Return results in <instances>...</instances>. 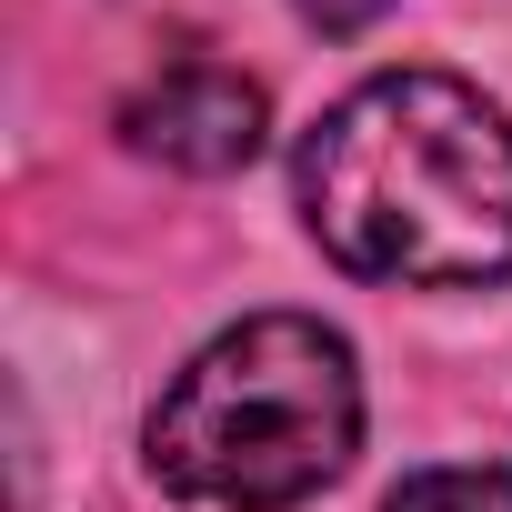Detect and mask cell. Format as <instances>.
I'll use <instances>...</instances> for the list:
<instances>
[{
  "label": "cell",
  "instance_id": "6da1fadb",
  "mask_svg": "<svg viewBox=\"0 0 512 512\" xmlns=\"http://www.w3.org/2000/svg\"><path fill=\"white\" fill-rule=\"evenodd\" d=\"M302 221L362 282L472 292L512 272V121L452 71H382L302 131Z\"/></svg>",
  "mask_w": 512,
  "mask_h": 512
},
{
  "label": "cell",
  "instance_id": "7a4b0ae2",
  "mask_svg": "<svg viewBox=\"0 0 512 512\" xmlns=\"http://www.w3.org/2000/svg\"><path fill=\"white\" fill-rule=\"evenodd\" d=\"M151 482L211 512H292L362 452L352 342L312 312H251L151 402Z\"/></svg>",
  "mask_w": 512,
  "mask_h": 512
},
{
  "label": "cell",
  "instance_id": "3957f363",
  "mask_svg": "<svg viewBox=\"0 0 512 512\" xmlns=\"http://www.w3.org/2000/svg\"><path fill=\"white\" fill-rule=\"evenodd\" d=\"M262 91H251L241 71H211V61H181V71H161L151 91H131L121 101V141L141 151V161H161V171H241L251 151H262Z\"/></svg>",
  "mask_w": 512,
  "mask_h": 512
},
{
  "label": "cell",
  "instance_id": "277c9868",
  "mask_svg": "<svg viewBox=\"0 0 512 512\" xmlns=\"http://www.w3.org/2000/svg\"><path fill=\"white\" fill-rule=\"evenodd\" d=\"M382 512H512V462H432Z\"/></svg>",
  "mask_w": 512,
  "mask_h": 512
},
{
  "label": "cell",
  "instance_id": "5b68a950",
  "mask_svg": "<svg viewBox=\"0 0 512 512\" xmlns=\"http://www.w3.org/2000/svg\"><path fill=\"white\" fill-rule=\"evenodd\" d=\"M292 11L312 21V31H362V21H382L392 0H292Z\"/></svg>",
  "mask_w": 512,
  "mask_h": 512
}]
</instances>
